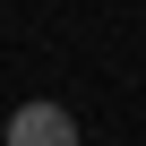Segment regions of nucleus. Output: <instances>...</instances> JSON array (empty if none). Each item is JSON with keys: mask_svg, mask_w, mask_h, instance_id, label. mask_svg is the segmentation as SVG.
I'll return each instance as SVG.
<instances>
[{"mask_svg": "<svg viewBox=\"0 0 146 146\" xmlns=\"http://www.w3.org/2000/svg\"><path fill=\"white\" fill-rule=\"evenodd\" d=\"M9 146H78V120L60 103H26V112H9Z\"/></svg>", "mask_w": 146, "mask_h": 146, "instance_id": "nucleus-1", "label": "nucleus"}]
</instances>
